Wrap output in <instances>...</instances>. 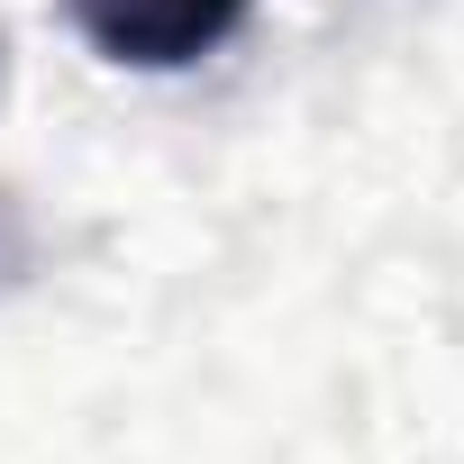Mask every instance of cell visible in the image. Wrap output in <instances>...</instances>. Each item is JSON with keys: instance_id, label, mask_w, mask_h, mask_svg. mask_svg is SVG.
I'll list each match as a JSON object with an SVG mask.
<instances>
[{"instance_id": "1", "label": "cell", "mask_w": 464, "mask_h": 464, "mask_svg": "<svg viewBox=\"0 0 464 464\" xmlns=\"http://www.w3.org/2000/svg\"><path fill=\"white\" fill-rule=\"evenodd\" d=\"M246 10L256 0H64L82 46L128 64V73H182V64L218 55L246 28Z\"/></svg>"}]
</instances>
